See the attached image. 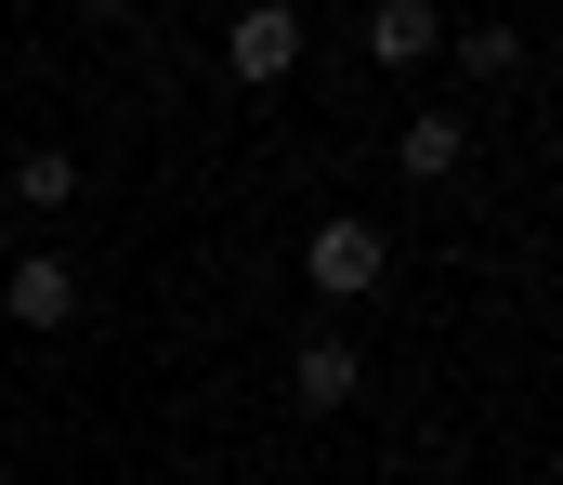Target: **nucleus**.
I'll list each match as a JSON object with an SVG mask.
<instances>
[{
    "label": "nucleus",
    "instance_id": "5",
    "mask_svg": "<svg viewBox=\"0 0 563 485\" xmlns=\"http://www.w3.org/2000/svg\"><path fill=\"white\" fill-rule=\"evenodd\" d=\"M223 66H236V79H288V66H301V13H288V0H263V13H236Z\"/></svg>",
    "mask_w": 563,
    "mask_h": 485
},
{
    "label": "nucleus",
    "instance_id": "4",
    "mask_svg": "<svg viewBox=\"0 0 563 485\" xmlns=\"http://www.w3.org/2000/svg\"><path fill=\"white\" fill-rule=\"evenodd\" d=\"M288 394H301V407H354V394H367V354H354L341 328H314V341L288 354Z\"/></svg>",
    "mask_w": 563,
    "mask_h": 485
},
{
    "label": "nucleus",
    "instance_id": "6",
    "mask_svg": "<svg viewBox=\"0 0 563 485\" xmlns=\"http://www.w3.org/2000/svg\"><path fill=\"white\" fill-rule=\"evenodd\" d=\"M367 53H380V66H420V53H445V13H432V0H380V13H367Z\"/></svg>",
    "mask_w": 563,
    "mask_h": 485
},
{
    "label": "nucleus",
    "instance_id": "2",
    "mask_svg": "<svg viewBox=\"0 0 563 485\" xmlns=\"http://www.w3.org/2000/svg\"><path fill=\"white\" fill-rule=\"evenodd\" d=\"M0 328H79V263L26 250V263L0 276Z\"/></svg>",
    "mask_w": 563,
    "mask_h": 485
},
{
    "label": "nucleus",
    "instance_id": "7",
    "mask_svg": "<svg viewBox=\"0 0 563 485\" xmlns=\"http://www.w3.org/2000/svg\"><path fill=\"white\" fill-rule=\"evenodd\" d=\"M13 197H26V210H66V197H79V158H66V145H26V158H13Z\"/></svg>",
    "mask_w": 563,
    "mask_h": 485
},
{
    "label": "nucleus",
    "instance_id": "8",
    "mask_svg": "<svg viewBox=\"0 0 563 485\" xmlns=\"http://www.w3.org/2000/svg\"><path fill=\"white\" fill-rule=\"evenodd\" d=\"M445 40H459L472 79H511V66H525V26H445Z\"/></svg>",
    "mask_w": 563,
    "mask_h": 485
},
{
    "label": "nucleus",
    "instance_id": "3",
    "mask_svg": "<svg viewBox=\"0 0 563 485\" xmlns=\"http://www.w3.org/2000/svg\"><path fill=\"white\" fill-rule=\"evenodd\" d=\"M459 158H472V119H459V106H420V119L394 132V170H407V184H459Z\"/></svg>",
    "mask_w": 563,
    "mask_h": 485
},
{
    "label": "nucleus",
    "instance_id": "1",
    "mask_svg": "<svg viewBox=\"0 0 563 485\" xmlns=\"http://www.w3.org/2000/svg\"><path fill=\"white\" fill-rule=\"evenodd\" d=\"M301 276H314V302H367V289L394 276V236H380L367 210H314V236H301Z\"/></svg>",
    "mask_w": 563,
    "mask_h": 485
}]
</instances>
